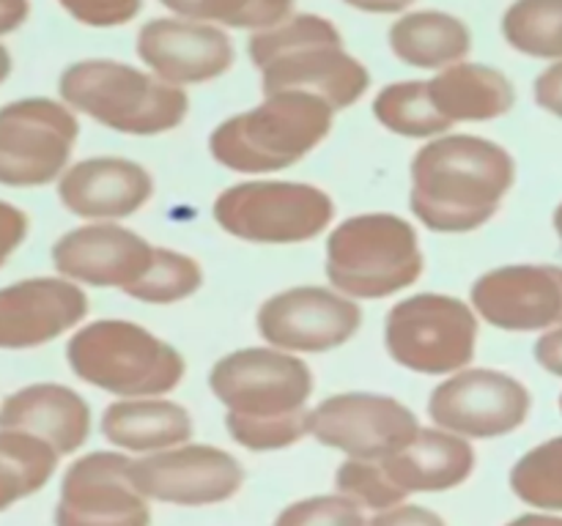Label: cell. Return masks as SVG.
<instances>
[{"label": "cell", "instance_id": "obj_1", "mask_svg": "<svg viewBox=\"0 0 562 526\" xmlns=\"http://www.w3.org/2000/svg\"><path fill=\"white\" fill-rule=\"evenodd\" d=\"M209 387L228 409L231 438L250 453H274L311 436L313 373L289 351H234L212 367Z\"/></svg>", "mask_w": 562, "mask_h": 526}, {"label": "cell", "instance_id": "obj_2", "mask_svg": "<svg viewBox=\"0 0 562 526\" xmlns=\"http://www.w3.org/2000/svg\"><path fill=\"white\" fill-rule=\"evenodd\" d=\"M516 179L503 146L472 135L434 137L412 162L415 217L437 233H467L486 225Z\"/></svg>", "mask_w": 562, "mask_h": 526}, {"label": "cell", "instance_id": "obj_3", "mask_svg": "<svg viewBox=\"0 0 562 526\" xmlns=\"http://www.w3.org/2000/svg\"><path fill=\"white\" fill-rule=\"evenodd\" d=\"M333 115L335 110L313 93H267L258 107L223 121L209 137V151L236 173H278L327 140Z\"/></svg>", "mask_w": 562, "mask_h": 526}, {"label": "cell", "instance_id": "obj_4", "mask_svg": "<svg viewBox=\"0 0 562 526\" xmlns=\"http://www.w3.org/2000/svg\"><path fill=\"white\" fill-rule=\"evenodd\" d=\"M64 104L121 135H162L190 110L184 88L121 60H77L60 75Z\"/></svg>", "mask_w": 562, "mask_h": 526}, {"label": "cell", "instance_id": "obj_5", "mask_svg": "<svg viewBox=\"0 0 562 526\" xmlns=\"http://www.w3.org/2000/svg\"><path fill=\"white\" fill-rule=\"evenodd\" d=\"M66 362L80 381L119 398H159L179 387L184 359L140 323L93 321L75 332Z\"/></svg>", "mask_w": 562, "mask_h": 526}, {"label": "cell", "instance_id": "obj_6", "mask_svg": "<svg viewBox=\"0 0 562 526\" xmlns=\"http://www.w3.org/2000/svg\"><path fill=\"white\" fill-rule=\"evenodd\" d=\"M423 272L415 228L395 214H360L329 233L327 277L351 299H384Z\"/></svg>", "mask_w": 562, "mask_h": 526}, {"label": "cell", "instance_id": "obj_7", "mask_svg": "<svg viewBox=\"0 0 562 526\" xmlns=\"http://www.w3.org/2000/svg\"><path fill=\"white\" fill-rule=\"evenodd\" d=\"M333 197L296 181H245L214 201V219L225 233L252 244H300L333 222Z\"/></svg>", "mask_w": 562, "mask_h": 526}, {"label": "cell", "instance_id": "obj_8", "mask_svg": "<svg viewBox=\"0 0 562 526\" xmlns=\"http://www.w3.org/2000/svg\"><path fill=\"white\" fill-rule=\"evenodd\" d=\"M384 345L406 370L423 376L459 373L475 356V310L456 296H409L384 318Z\"/></svg>", "mask_w": 562, "mask_h": 526}, {"label": "cell", "instance_id": "obj_9", "mask_svg": "<svg viewBox=\"0 0 562 526\" xmlns=\"http://www.w3.org/2000/svg\"><path fill=\"white\" fill-rule=\"evenodd\" d=\"M75 113L55 99H16L0 107V184L44 186L60 179L77 142Z\"/></svg>", "mask_w": 562, "mask_h": 526}, {"label": "cell", "instance_id": "obj_10", "mask_svg": "<svg viewBox=\"0 0 562 526\" xmlns=\"http://www.w3.org/2000/svg\"><path fill=\"white\" fill-rule=\"evenodd\" d=\"M53 518L55 526H151V502L132 477L130 455L99 449L66 466Z\"/></svg>", "mask_w": 562, "mask_h": 526}, {"label": "cell", "instance_id": "obj_11", "mask_svg": "<svg viewBox=\"0 0 562 526\" xmlns=\"http://www.w3.org/2000/svg\"><path fill=\"white\" fill-rule=\"evenodd\" d=\"M530 389L519 378L488 367H464L434 389L428 416L456 436L486 442L519 431L530 416Z\"/></svg>", "mask_w": 562, "mask_h": 526}, {"label": "cell", "instance_id": "obj_12", "mask_svg": "<svg viewBox=\"0 0 562 526\" xmlns=\"http://www.w3.org/2000/svg\"><path fill=\"white\" fill-rule=\"evenodd\" d=\"M420 431L415 411L401 400L371 392H340L311 409V436L346 458L384 460Z\"/></svg>", "mask_w": 562, "mask_h": 526}, {"label": "cell", "instance_id": "obj_13", "mask_svg": "<svg viewBox=\"0 0 562 526\" xmlns=\"http://www.w3.org/2000/svg\"><path fill=\"white\" fill-rule=\"evenodd\" d=\"M132 477L148 502L176 507H212L234 499L245 485V466L223 447L179 444L132 460Z\"/></svg>", "mask_w": 562, "mask_h": 526}, {"label": "cell", "instance_id": "obj_14", "mask_svg": "<svg viewBox=\"0 0 562 526\" xmlns=\"http://www.w3.org/2000/svg\"><path fill=\"white\" fill-rule=\"evenodd\" d=\"M362 323L360 307L340 290L300 285L274 294L258 310V332L272 348L289 354H324L340 348Z\"/></svg>", "mask_w": 562, "mask_h": 526}, {"label": "cell", "instance_id": "obj_15", "mask_svg": "<svg viewBox=\"0 0 562 526\" xmlns=\"http://www.w3.org/2000/svg\"><path fill=\"white\" fill-rule=\"evenodd\" d=\"M472 310L505 332H549L562 327V266L514 263L472 285Z\"/></svg>", "mask_w": 562, "mask_h": 526}, {"label": "cell", "instance_id": "obj_16", "mask_svg": "<svg viewBox=\"0 0 562 526\" xmlns=\"http://www.w3.org/2000/svg\"><path fill=\"white\" fill-rule=\"evenodd\" d=\"M157 247L135 230L113 222H93L69 230L53 247L60 277L93 288H121L130 294L154 266Z\"/></svg>", "mask_w": 562, "mask_h": 526}, {"label": "cell", "instance_id": "obj_17", "mask_svg": "<svg viewBox=\"0 0 562 526\" xmlns=\"http://www.w3.org/2000/svg\"><path fill=\"white\" fill-rule=\"evenodd\" d=\"M137 55L159 80L198 85L217 80L234 64V44L220 25L159 16L137 33Z\"/></svg>", "mask_w": 562, "mask_h": 526}, {"label": "cell", "instance_id": "obj_18", "mask_svg": "<svg viewBox=\"0 0 562 526\" xmlns=\"http://www.w3.org/2000/svg\"><path fill=\"white\" fill-rule=\"evenodd\" d=\"M88 316V296L66 277H31L0 288V351L47 345Z\"/></svg>", "mask_w": 562, "mask_h": 526}, {"label": "cell", "instance_id": "obj_19", "mask_svg": "<svg viewBox=\"0 0 562 526\" xmlns=\"http://www.w3.org/2000/svg\"><path fill=\"white\" fill-rule=\"evenodd\" d=\"M151 195V173L143 164L119 157L82 159L58 179V197L66 211L97 222L130 217L140 211Z\"/></svg>", "mask_w": 562, "mask_h": 526}, {"label": "cell", "instance_id": "obj_20", "mask_svg": "<svg viewBox=\"0 0 562 526\" xmlns=\"http://www.w3.org/2000/svg\"><path fill=\"white\" fill-rule=\"evenodd\" d=\"M0 427L31 433L64 458L91 436V405L64 384H31L0 403Z\"/></svg>", "mask_w": 562, "mask_h": 526}, {"label": "cell", "instance_id": "obj_21", "mask_svg": "<svg viewBox=\"0 0 562 526\" xmlns=\"http://www.w3.org/2000/svg\"><path fill=\"white\" fill-rule=\"evenodd\" d=\"M368 85V69L344 47H307L283 55L261 69L263 96L280 91H305L324 99L335 113L360 102Z\"/></svg>", "mask_w": 562, "mask_h": 526}, {"label": "cell", "instance_id": "obj_22", "mask_svg": "<svg viewBox=\"0 0 562 526\" xmlns=\"http://www.w3.org/2000/svg\"><path fill=\"white\" fill-rule=\"evenodd\" d=\"M395 485L412 493H442L464 485L475 471V447L470 438L445 427H420L417 436L382 460Z\"/></svg>", "mask_w": 562, "mask_h": 526}, {"label": "cell", "instance_id": "obj_23", "mask_svg": "<svg viewBox=\"0 0 562 526\" xmlns=\"http://www.w3.org/2000/svg\"><path fill=\"white\" fill-rule=\"evenodd\" d=\"M102 436L126 455H154L192 442L195 425L184 405L165 398H121L102 414Z\"/></svg>", "mask_w": 562, "mask_h": 526}, {"label": "cell", "instance_id": "obj_24", "mask_svg": "<svg viewBox=\"0 0 562 526\" xmlns=\"http://www.w3.org/2000/svg\"><path fill=\"white\" fill-rule=\"evenodd\" d=\"M434 107L450 124L492 121L510 113L516 102L514 85L503 71L483 64H453L428 80Z\"/></svg>", "mask_w": 562, "mask_h": 526}, {"label": "cell", "instance_id": "obj_25", "mask_svg": "<svg viewBox=\"0 0 562 526\" xmlns=\"http://www.w3.org/2000/svg\"><path fill=\"white\" fill-rule=\"evenodd\" d=\"M387 42L401 64L428 71L461 64L472 47L470 27L448 11H409L393 22Z\"/></svg>", "mask_w": 562, "mask_h": 526}, {"label": "cell", "instance_id": "obj_26", "mask_svg": "<svg viewBox=\"0 0 562 526\" xmlns=\"http://www.w3.org/2000/svg\"><path fill=\"white\" fill-rule=\"evenodd\" d=\"M60 455L42 438L0 427V513L53 480Z\"/></svg>", "mask_w": 562, "mask_h": 526}, {"label": "cell", "instance_id": "obj_27", "mask_svg": "<svg viewBox=\"0 0 562 526\" xmlns=\"http://www.w3.org/2000/svg\"><path fill=\"white\" fill-rule=\"evenodd\" d=\"M373 115L401 137H442L453 129V124L434 107L428 80H406L382 88L373 99Z\"/></svg>", "mask_w": 562, "mask_h": 526}, {"label": "cell", "instance_id": "obj_28", "mask_svg": "<svg viewBox=\"0 0 562 526\" xmlns=\"http://www.w3.org/2000/svg\"><path fill=\"white\" fill-rule=\"evenodd\" d=\"M503 36L516 53L562 60V0H514L503 14Z\"/></svg>", "mask_w": 562, "mask_h": 526}, {"label": "cell", "instance_id": "obj_29", "mask_svg": "<svg viewBox=\"0 0 562 526\" xmlns=\"http://www.w3.org/2000/svg\"><path fill=\"white\" fill-rule=\"evenodd\" d=\"M173 16L209 22V25L267 31L289 20L294 0H159Z\"/></svg>", "mask_w": 562, "mask_h": 526}, {"label": "cell", "instance_id": "obj_30", "mask_svg": "<svg viewBox=\"0 0 562 526\" xmlns=\"http://www.w3.org/2000/svg\"><path fill=\"white\" fill-rule=\"evenodd\" d=\"M516 499L543 513H562V436L527 449L510 469Z\"/></svg>", "mask_w": 562, "mask_h": 526}, {"label": "cell", "instance_id": "obj_31", "mask_svg": "<svg viewBox=\"0 0 562 526\" xmlns=\"http://www.w3.org/2000/svg\"><path fill=\"white\" fill-rule=\"evenodd\" d=\"M307 47H344V38H340L338 27L327 16L291 14L280 25L252 33L250 44H247L252 64L258 69L283 58V55L300 53V49Z\"/></svg>", "mask_w": 562, "mask_h": 526}, {"label": "cell", "instance_id": "obj_32", "mask_svg": "<svg viewBox=\"0 0 562 526\" xmlns=\"http://www.w3.org/2000/svg\"><path fill=\"white\" fill-rule=\"evenodd\" d=\"M201 283L203 272L195 258L157 247L151 272L130 290V296L132 299L148 301V305H173V301H181L195 294Z\"/></svg>", "mask_w": 562, "mask_h": 526}, {"label": "cell", "instance_id": "obj_33", "mask_svg": "<svg viewBox=\"0 0 562 526\" xmlns=\"http://www.w3.org/2000/svg\"><path fill=\"white\" fill-rule=\"evenodd\" d=\"M335 491L344 493L355 504H360L362 510H371V513H382V510H390L409 499L395 485L382 460L362 458H346L338 466V471H335Z\"/></svg>", "mask_w": 562, "mask_h": 526}, {"label": "cell", "instance_id": "obj_34", "mask_svg": "<svg viewBox=\"0 0 562 526\" xmlns=\"http://www.w3.org/2000/svg\"><path fill=\"white\" fill-rule=\"evenodd\" d=\"M272 526H368V518L366 510L344 493H329L291 502L280 510Z\"/></svg>", "mask_w": 562, "mask_h": 526}, {"label": "cell", "instance_id": "obj_35", "mask_svg": "<svg viewBox=\"0 0 562 526\" xmlns=\"http://www.w3.org/2000/svg\"><path fill=\"white\" fill-rule=\"evenodd\" d=\"M60 9L88 27H119L135 20L143 0H58Z\"/></svg>", "mask_w": 562, "mask_h": 526}, {"label": "cell", "instance_id": "obj_36", "mask_svg": "<svg viewBox=\"0 0 562 526\" xmlns=\"http://www.w3.org/2000/svg\"><path fill=\"white\" fill-rule=\"evenodd\" d=\"M368 526H448V521L434 510L420 507V504H395V507L382 510L368 521Z\"/></svg>", "mask_w": 562, "mask_h": 526}, {"label": "cell", "instance_id": "obj_37", "mask_svg": "<svg viewBox=\"0 0 562 526\" xmlns=\"http://www.w3.org/2000/svg\"><path fill=\"white\" fill-rule=\"evenodd\" d=\"M27 236V214L11 203L0 201V268L20 250Z\"/></svg>", "mask_w": 562, "mask_h": 526}, {"label": "cell", "instance_id": "obj_38", "mask_svg": "<svg viewBox=\"0 0 562 526\" xmlns=\"http://www.w3.org/2000/svg\"><path fill=\"white\" fill-rule=\"evenodd\" d=\"M536 102L541 104L547 113L562 118V60H554L552 66H547V69L538 75Z\"/></svg>", "mask_w": 562, "mask_h": 526}, {"label": "cell", "instance_id": "obj_39", "mask_svg": "<svg viewBox=\"0 0 562 526\" xmlns=\"http://www.w3.org/2000/svg\"><path fill=\"white\" fill-rule=\"evenodd\" d=\"M536 359L543 370L562 378V327L549 329V332H543L538 338Z\"/></svg>", "mask_w": 562, "mask_h": 526}, {"label": "cell", "instance_id": "obj_40", "mask_svg": "<svg viewBox=\"0 0 562 526\" xmlns=\"http://www.w3.org/2000/svg\"><path fill=\"white\" fill-rule=\"evenodd\" d=\"M27 14H31L27 0H0V36L20 31L25 25Z\"/></svg>", "mask_w": 562, "mask_h": 526}, {"label": "cell", "instance_id": "obj_41", "mask_svg": "<svg viewBox=\"0 0 562 526\" xmlns=\"http://www.w3.org/2000/svg\"><path fill=\"white\" fill-rule=\"evenodd\" d=\"M351 9L368 11V14H401L409 9L415 0H344Z\"/></svg>", "mask_w": 562, "mask_h": 526}, {"label": "cell", "instance_id": "obj_42", "mask_svg": "<svg viewBox=\"0 0 562 526\" xmlns=\"http://www.w3.org/2000/svg\"><path fill=\"white\" fill-rule=\"evenodd\" d=\"M505 526H562V513H543V510H536V513L516 515V518L508 521Z\"/></svg>", "mask_w": 562, "mask_h": 526}, {"label": "cell", "instance_id": "obj_43", "mask_svg": "<svg viewBox=\"0 0 562 526\" xmlns=\"http://www.w3.org/2000/svg\"><path fill=\"white\" fill-rule=\"evenodd\" d=\"M9 75H11V55H9V49L0 44V82H3Z\"/></svg>", "mask_w": 562, "mask_h": 526}, {"label": "cell", "instance_id": "obj_44", "mask_svg": "<svg viewBox=\"0 0 562 526\" xmlns=\"http://www.w3.org/2000/svg\"><path fill=\"white\" fill-rule=\"evenodd\" d=\"M554 230H558V236L562 241V203L558 206V211H554Z\"/></svg>", "mask_w": 562, "mask_h": 526}, {"label": "cell", "instance_id": "obj_45", "mask_svg": "<svg viewBox=\"0 0 562 526\" xmlns=\"http://www.w3.org/2000/svg\"><path fill=\"white\" fill-rule=\"evenodd\" d=\"M560 411H562V395H560Z\"/></svg>", "mask_w": 562, "mask_h": 526}]
</instances>
